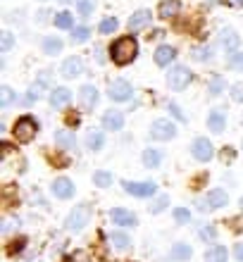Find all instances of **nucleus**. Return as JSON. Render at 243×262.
Masks as SVG:
<instances>
[{"mask_svg": "<svg viewBox=\"0 0 243 262\" xmlns=\"http://www.w3.org/2000/svg\"><path fill=\"white\" fill-rule=\"evenodd\" d=\"M222 89H224V79L217 74L215 79L210 81V96H219V93H222Z\"/></svg>", "mask_w": 243, "mask_h": 262, "instance_id": "37", "label": "nucleus"}, {"mask_svg": "<svg viewBox=\"0 0 243 262\" xmlns=\"http://www.w3.org/2000/svg\"><path fill=\"white\" fill-rule=\"evenodd\" d=\"M62 76L64 79H74V76H79L83 72V62H81V57H67L62 62Z\"/></svg>", "mask_w": 243, "mask_h": 262, "instance_id": "13", "label": "nucleus"}, {"mask_svg": "<svg viewBox=\"0 0 243 262\" xmlns=\"http://www.w3.org/2000/svg\"><path fill=\"white\" fill-rule=\"evenodd\" d=\"M50 188H53V195H57L60 200H67L74 195V184H72L67 177H57Z\"/></svg>", "mask_w": 243, "mask_h": 262, "instance_id": "9", "label": "nucleus"}, {"mask_svg": "<svg viewBox=\"0 0 243 262\" xmlns=\"http://www.w3.org/2000/svg\"><path fill=\"white\" fill-rule=\"evenodd\" d=\"M134 89L131 83L124 81V79H117V81L110 83V89H107V96H110V100H115V103H126L129 98H131Z\"/></svg>", "mask_w": 243, "mask_h": 262, "instance_id": "6", "label": "nucleus"}, {"mask_svg": "<svg viewBox=\"0 0 243 262\" xmlns=\"http://www.w3.org/2000/svg\"><path fill=\"white\" fill-rule=\"evenodd\" d=\"M193 57L198 60V62H205V60L212 57V48H210V46H201V48L193 50Z\"/></svg>", "mask_w": 243, "mask_h": 262, "instance_id": "33", "label": "nucleus"}, {"mask_svg": "<svg viewBox=\"0 0 243 262\" xmlns=\"http://www.w3.org/2000/svg\"><path fill=\"white\" fill-rule=\"evenodd\" d=\"M36 131H38V126H36L34 119H31V117H21V119H17V124H14L12 134H14V138H17L19 143H29V141H34Z\"/></svg>", "mask_w": 243, "mask_h": 262, "instance_id": "4", "label": "nucleus"}, {"mask_svg": "<svg viewBox=\"0 0 243 262\" xmlns=\"http://www.w3.org/2000/svg\"><path fill=\"white\" fill-rule=\"evenodd\" d=\"M110 217L117 227H136V217H134V212L124 210V207H112Z\"/></svg>", "mask_w": 243, "mask_h": 262, "instance_id": "12", "label": "nucleus"}, {"mask_svg": "<svg viewBox=\"0 0 243 262\" xmlns=\"http://www.w3.org/2000/svg\"><path fill=\"white\" fill-rule=\"evenodd\" d=\"M21 248H24V238H19V241H12V243H10L7 253H10V255H14V253H17V250H21Z\"/></svg>", "mask_w": 243, "mask_h": 262, "instance_id": "43", "label": "nucleus"}, {"mask_svg": "<svg viewBox=\"0 0 243 262\" xmlns=\"http://www.w3.org/2000/svg\"><path fill=\"white\" fill-rule=\"evenodd\" d=\"M79 103H81L83 110H93L96 103H98V89L96 86H91V83L81 86V91H79Z\"/></svg>", "mask_w": 243, "mask_h": 262, "instance_id": "10", "label": "nucleus"}, {"mask_svg": "<svg viewBox=\"0 0 243 262\" xmlns=\"http://www.w3.org/2000/svg\"><path fill=\"white\" fill-rule=\"evenodd\" d=\"M67 262H91V257H89V253H83V250H77V253H74V255H72Z\"/></svg>", "mask_w": 243, "mask_h": 262, "instance_id": "41", "label": "nucleus"}, {"mask_svg": "<svg viewBox=\"0 0 243 262\" xmlns=\"http://www.w3.org/2000/svg\"><path fill=\"white\" fill-rule=\"evenodd\" d=\"M160 162H162V150H158V148H146V150H143V165H146L148 169L160 167Z\"/></svg>", "mask_w": 243, "mask_h": 262, "instance_id": "22", "label": "nucleus"}, {"mask_svg": "<svg viewBox=\"0 0 243 262\" xmlns=\"http://www.w3.org/2000/svg\"><path fill=\"white\" fill-rule=\"evenodd\" d=\"M43 53L46 55H60L62 53V41L57 36H46L43 38Z\"/></svg>", "mask_w": 243, "mask_h": 262, "instance_id": "23", "label": "nucleus"}, {"mask_svg": "<svg viewBox=\"0 0 243 262\" xmlns=\"http://www.w3.org/2000/svg\"><path fill=\"white\" fill-rule=\"evenodd\" d=\"M176 57V50L172 46H160V48L155 50V62L160 64V67H167V64H172V60Z\"/></svg>", "mask_w": 243, "mask_h": 262, "instance_id": "18", "label": "nucleus"}, {"mask_svg": "<svg viewBox=\"0 0 243 262\" xmlns=\"http://www.w3.org/2000/svg\"><path fill=\"white\" fill-rule=\"evenodd\" d=\"M12 100H14L12 89H10V86H3V89H0V105L7 107V105H12Z\"/></svg>", "mask_w": 243, "mask_h": 262, "instance_id": "35", "label": "nucleus"}, {"mask_svg": "<svg viewBox=\"0 0 243 262\" xmlns=\"http://www.w3.org/2000/svg\"><path fill=\"white\" fill-rule=\"evenodd\" d=\"M201 236L205 238V241H215V236H217V229L215 227H205L201 231Z\"/></svg>", "mask_w": 243, "mask_h": 262, "instance_id": "42", "label": "nucleus"}, {"mask_svg": "<svg viewBox=\"0 0 243 262\" xmlns=\"http://www.w3.org/2000/svg\"><path fill=\"white\" fill-rule=\"evenodd\" d=\"M122 186H124L126 193L136 195V198H150V195L158 193V186L150 181H124Z\"/></svg>", "mask_w": 243, "mask_h": 262, "instance_id": "5", "label": "nucleus"}, {"mask_svg": "<svg viewBox=\"0 0 243 262\" xmlns=\"http://www.w3.org/2000/svg\"><path fill=\"white\" fill-rule=\"evenodd\" d=\"M205 262H227V248L224 246H212L205 253Z\"/></svg>", "mask_w": 243, "mask_h": 262, "instance_id": "26", "label": "nucleus"}, {"mask_svg": "<svg viewBox=\"0 0 243 262\" xmlns=\"http://www.w3.org/2000/svg\"><path fill=\"white\" fill-rule=\"evenodd\" d=\"M165 207H167V198H165V195H160L158 200H153V203H150V207H148V210L158 214V212H162Z\"/></svg>", "mask_w": 243, "mask_h": 262, "instance_id": "40", "label": "nucleus"}, {"mask_svg": "<svg viewBox=\"0 0 243 262\" xmlns=\"http://www.w3.org/2000/svg\"><path fill=\"white\" fill-rule=\"evenodd\" d=\"M191 257V246H186V243H176L172 248V260H179V262H184V260H188Z\"/></svg>", "mask_w": 243, "mask_h": 262, "instance_id": "28", "label": "nucleus"}, {"mask_svg": "<svg viewBox=\"0 0 243 262\" xmlns=\"http://www.w3.org/2000/svg\"><path fill=\"white\" fill-rule=\"evenodd\" d=\"M174 220L179 222V224H188L191 222V212H188L186 207H176L174 210Z\"/></svg>", "mask_w": 243, "mask_h": 262, "instance_id": "38", "label": "nucleus"}, {"mask_svg": "<svg viewBox=\"0 0 243 262\" xmlns=\"http://www.w3.org/2000/svg\"><path fill=\"white\" fill-rule=\"evenodd\" d=\"M205 203H208L210 210H217V207H224L229 203V195H227V191H222V188H212L208 193V198H205Z\"/></svg>", "mask_w": 243, "mask_h": 262, "instance_id": "15", "label": "nucleus"}, {"mask_svg": "<svg viewBox=\"0 0 243 262\" xmlns=\"http://www.w3.org/2000/svg\"><path fill=\"white\" fill-rule=\"evenodd\" d=\"M110 246L115 250H129L131 238H129L126 234H122V231H115V234H110Z\"/></svg>", "mask_w": 243, "mask_h": 262, "instance_id": "24", "label": "nucleus"}, {"mask_svg": "<svg viewBox=\"0 0 243 262\" xmlns=\"http://www.w3.org/2000/svg\"><path fill=\"white\" fill-rule=\"evenodd\" d=\"M112 60L117 64H129L136 60V55H139V43H136V38L134 36H122V38H117V41L112 43Z\"/></svg>", "mask_w": 243, "mask_h": 262, "instance_id": "1", "label": "nucleus"}, {"mask_svg": "<svg viewBox=\"0 0 243 262\" xmlns=\"http://www.w3.org/2000/svg\"><path fill=\"white\" fill-rule=\"evenodd\" d=\"M115 29H117V19H115V17H107V19L100 21V31H103V34H112Z\"/></svg>", "mask_w": 243, "mask_h": 262, "instance_id": "39", "label": "nucleus"}, {"mask_svg": "<svg viewBox=\"0 0 243 262\" xmlns=\"http://www.w3.org/2000/svg\"><path fill=\"white\" fill-rule=\"evenodd\" d=\"M241 210H243V198H241Z\"/></svg>", "mask_w": 243, "mask_h": 262, "instance_id": "51", "label": "nucleus"}, {"mask_svg": "<svg viewBox=\"0 0 243 262\" xmlns=\"http://www.w3.org/2000/svg\"><path fill=\"white\" fill-rule=\"evenodd\" d=\"M105 143V136H103V131H91L89 136H86V145H89L91 150H100Z\"/></svg>", "mask_w": 243, "mask_h": 262, "instance_id": "27", "label": "nucleus"}, {"mask_svg": "<svg viewBox=\"0 0 243 262\" xmlns=\"http://www.w3.org/2000/svg\"><path fill=\"white\" fill-rule=\"evenodd\" d=\"M46 86H48V72H43L41 81H36L31 89H29V96H27V103H34V100H38V98L43 96V91H46Z\"/></svg>", "mask_w": 243, "mask_h": 262, "instance_id": "21", "label": "nucleus"}, {"mask_svg": "<svg viewBox=\"0 0 243 262\" xmlns=\"http://www.w3.org/2000/svg\"><path fill=\"white\" fill-rule=\"evenodd\" d=\"M12 43H14L12 34H10V31H3V34H0V53H7V50L12 48Z\"/></svg>", "mask_w": 243, "mask_h": 262, "instance_id": "36", "label": "nucleus"}, {"mask_svg": "<svg viewBox=\"0 0 243 262\" xmlns=\"http://www.w3.org/2000/svg\"><path fill=\"white\" fill-rule=\"evenodd\" d=\"M224 124H227V119H224V112L222 110H212L208 117V129L215 131V134H222L224 131Z\"/></svg>", "mask_w": 243, "mask_h": 262, "instance_id": "20", "label": "nucleus"}, {"mask_svg": "<svg viewBox=\"0 0 243 262\" xmlns=\"http://www.w3.org/2000/svg\"><path fill=\"white\" fill-rule=\"evenodd\" d=\"M234 255H236L238 260L243 262V243H238V246H236V250H234Z\"/></svg>", "mask_w": 243, "mask_h": 262, "instance_id": "46", "label": "nucleus"}, {"mask_svg": "<svg viewBox=\"0 0 243 262\" xmlns=\"http://www.w3.org/2000/svg\"><path fill=\"white\" fill-rule=\"evenodd\" d=\"M153 21V12L150 10H139V12H134L131 17H129V31H141L143 27H148Z\"/></svg>", "mask_w": 243, "mask_h": 262, "instance_id": "11", "label": "nucleus"}, {"mask_svg": "<svg viewBox=\"0 0 243 262\" xmlns=\"http://www.w3.org/2000/svg\"><path fill=\"white\" fill-rule=\"evenodd\" d=\"M231 7H243V0H227Z\"/></svg>", "mask_w": 243, "mask_h": 262, "instance_id": "49", "label": "nucleus"}, {"mask_svg": "<svg viewBox=\"0 0 243 262\" xmlns=\"http://www.w3.org/2000/svg\"><path fill=\"white\" fill-rule=\"evenodd\" d=\"M103 126L107 131H119L122 126H124V115L119 110H107L103 117Z\"/></svg>", "mask_w": 243, "mask_h": 262, "instance_id": "14", "label": "nucleus"}, {"mask_svg": "<svg viewBox=\"0 0 243 262\" xmlns=\"http://www.w3.org/2000/svg\"><path fill=\"white\" fill-rule=\"evenodd\" d=\"M77 12L81 14V17H91V14H93V0H79Z\"/></svg>", "mask_w": 243, "mask_h": 262, "instance_id": "34", "label": "nucleus"}, {"mask_svg": "<svg viewBox=\"0 0 243 262\" xmlns=\"http://www.w3.org/2000/svg\"><path fill=\"white\" fill-rule=\"evenodd\" d=\"M191 79H193L191 69L181 67V64H176V67H172L169 72H167V83H169V89L172 91H184L188 83H191Z\"/></svg>", "mask_w": 243, "mask_h": 262, "instance_id": "3", "label": "nucleus"}, {"mask_svg": "<svg viewBox=\"0 0 243 262\" xmlns=\"http://www.w3.org/2000/svg\"><path fill=\"white\" fill-rule=\"evenodd\" d=\"M150 136L158 138V141H169V138L176 136V126L169 122V119H158L150 126Z\"/></svg>", "mask_w": 243, "mask_h": 262, "instance_id": "7", "label": "nucleus"}, {"mask_svg": "<svg viewBox=\"0 0 243 262\" xmlns=\"http://www.w3.org/2000/svg\"><path fill=\"white\" fill-rule=\"evenodd\" d=\"M227 64H229V69L243 72V53H231V55L227 57Z\"/></svg>", "mask_w": 243, "mask_h": 262, "instance_id": "30", "label": "nucleus"}, {"mask_svg": "<svg viewBox=\"0 0 243 262\" xmlns=\"http://www.w3.org/2000/svg\"><path fill=\"white\" fill-rule=\"evenodd\" d=\"M231 96H234V100H243V86H234Z\"/></svg>", "mask_w": 243, "mask_h": 262, "instance_id": "45", "label": "nucleus"}, {"mask_svg": "<svg viewBox=\"0 0 243 262\" xmlns=\"http://www.w3.org/2000/svg\"><path fill=\"white\" fill-rule=\"evenodd\" d=\"M12 227H14V222H12V220H5V224H3V231L7 234V231H10Z\"/></svg>", "mask_w": 243, "mask_h": 262, "instance_id": "47", "label": "nucleus"}, {"mask_svg": "<svg viewBox=\"0 0 243 262\" xmlns=\"http://www.w3.org/2000/svg\"><path fill=\"white\" fill-rule=\"evenodd\" d=\"M158 14L162 19H172L179 14V0H162L160 7H158Z\"/></svg>", "mask_w": 243, "mask_h": 262, "instance_id": "19", "label": "nucleus"}, {"mask_svg": "<svg viewBox=\"0 0 243 262\" xmlns=\"http://www.w3.org/2000/svg\"><path fill=\"white\" fill-rule=\"evenodd\" d=\"M89 36L91 31L86 27H77V29H72V41L74 43H83V41H89Z\"/></svg>", "mask_w": 243, "mask_h": 262, "instance_id": "32", "label": "nucleus"}, {"mask_svg": "<svg viewBox=\"0 0 243 262\" xmlns=\"http://www.w3.org/2000/svg\"><path fill=\"white\" fill-rule=\"evenodd\" d=\"M169 112H174V117L179 119V122H186V115H184V112H181L176 105H169Z\"/></svg>", "mask_w": 243, "mask_h": 262, "instance_id": "44", "label": "nucleus"}, {"mask_svg": "<svg viewBox=\"0 0 243 262\" xmlns=\"http://www.w3.org/2000/svg\"><path fill=\"white\" fill-rule=\"evenodd\" d=\"M93 181H96L98 188H107V186L112 184V174H110V172H96Z\"/></svg>", "mask_w": 243, "mask_h": 262, "instance_id": "29", "label": "nucleus"}, {"mask_svg": "<svg viewBox=\"0 0 243 262\" xmlns=\"http://www.w3.org/2000/svg\"><path fill=\"white\" fill-rule=\"evenodd\" d=\"M162 36H165V31H162V29H158V31H153L148 38H162Z\"/></svg>", "mask_w": 243, "mask_h": 262, "instance_id": "48", "label": "nucleus"}, {"mask_svg": "<svg viewBox=\"0 0 243 262\" xmlns=\"http://www.w3.org/2000/svg\"><path fill=\"white\" fill-rule=\"evenodd\" d=\"M60 3H72V0H60Z\"/></svg>", "mask_w": 243, "mask_h": 262, "instance_id": "50", "label": "nucleus"}, {"mask_svg": "<svg viewBox=\"0 0 243 262\" xmlns=\"http://www.w3.org/2000/svg\"><path fill=\"white\" fill-rule=\"evenodd\" d=\"M72 100V91L70 89H53L50 91V105L53 107H67V103Z\"/></svg>", "mask_w": 243, "mask_h": 262, "instance_id": "16", "label": "nucleus"}, {"mask_svg": "<svg viewBox=\"0 0 243 262\" xmlns=\"http://www.w3.org/2000/svg\"><path fill=\"white\" fill-rule=\"evenodd\" d=\"M89 220H91V205L89 203H81V205H77L70 212V217H67V222H64V227H67V231L77 234V231H81V229L89 224Z\"/></svg>", "mask_w": 243, "mask_h": 262, "instance_id": "2", "label": "nucleus"}, {"mask_svg": "<svg viewBox=\"0 0 243 262\" xmlns=\"http://www.w3.org/2000/svg\"><path fill=\"white\" fill-rule=\"evenodd\" d=\"M55 27L57 29H72V14L70 12H57L55 14Z\"/></svg>", "mask_w": 243, "mask_h": 262, "instance_id": "31", "label": "nucleus"}, {"mask_svg": "<svg viewBox=\"0 0 243 262\" xmlns=\"http://www.w3.org/2000/svg\"><path fill=\"white\" fill-rule=\"evenodd\" d=\"M55 141H57V145H60L62 150H77V136H74L72 131H67V129L57 131Z\"/></svg>", "mask_w": 243, "mask_h": 262, "instance_id": "17", "label": "nucleus"}, {"mask_svg": "<svg viewBox=\"0 0 243 262\" xmlns=\"http://www.w3.org/2000/svg\"><path fill=\"white\" fill-rule=\"evenodd\" d=\"M219 41H222V46L227 50H234L241 38L236 36V31H231V29H222V31H219Z\"/></svg>", "mask_w": 243, "mask_h": 262, "instance_id": "25", "label": "nucleus"}, {"mask_svg": "<svg viewBox=\"0 0 243 262\" xmlns=\"http://www.w3.org/2000/svg\"><path fill=\"white\" fill-rule=\"evenodd\" d=\"M191 150H193V158L198 162H208V160L215 158V148H212V143H210L208 138H195Z\"/></svg>", "mask_w": 243, "mask_h": 262, "instance_id": "8", "label": "nucleus"}]
</instances>
